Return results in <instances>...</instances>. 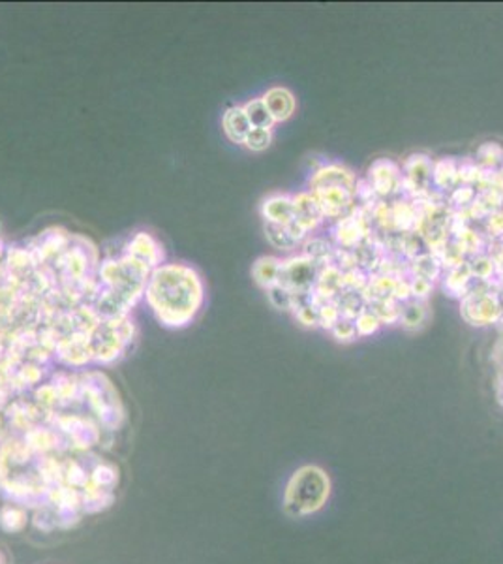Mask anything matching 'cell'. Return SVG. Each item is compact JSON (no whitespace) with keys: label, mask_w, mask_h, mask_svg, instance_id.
Instances as JSON below:
<instances>
[{"label":"cell","mask_w":503,"mask_h":564,"mask_svg":"<svg viewBox=\"0 0 503 564\" xmlns=\"http://www.w3.org/2000/svg\"><path fill=\"white\" fill-rule=\"evenodd\" d=\"M196 297L199 300L198 279L188 268L173 265L154 273L149 303L158 313L160 321L173 326L186 324L196 313Z\"/></svg>","instance_id":"1"}]
</instances>
